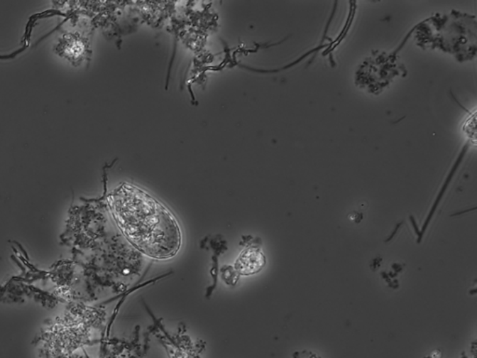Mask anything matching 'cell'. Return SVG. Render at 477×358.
Segmentation results:
<instances>
[{"mask_svg":"<svg viewBox=\"0 0 477 358\" xmlns=\"http://www.w3.org/2000/svg\"><path fill=\"white\" fill-rule=\"evenodd\" d=\"M116 222L128 240L155 259H170L181 246L177 219L166 207L138 188L124 184L109 196Z\"/></svg>","mask_w":477,"mask_h":358,"instance_id":"obj_1","label":"cell"},{"mask_svg":"<svg viewBox=\"0 0 477 358\" xmlns=\"http://www.w3.org/2000/svg\"><path fill=\"white\" fill-rule=\"evenodd\" d=\"M265 261L266 259L261 249L258 247H250L241 252L235 264V268L238 273L249 276L261 271Z\"/></svg>","mask_w":477,"mask_h":358,"instance_id":"obj_2","label":"cell"},{"mask_svg":"<svg viewBox=\"0 0 477 358\" xmlns=\"http://www.w3.org/2000/svg\"><path fill=\"white\" fill-rule=\"evenodd\" d=\"M84 45L80 40L72 38V40H67L65 44L64 53L68 58L77 59L84 53Z\"/></svg>","mask_w":477,"mask_h":358,"instance_id":"obj_3","label":"cell"}]
</instances>
